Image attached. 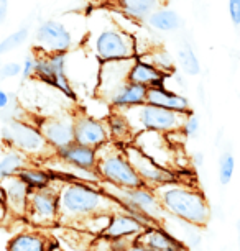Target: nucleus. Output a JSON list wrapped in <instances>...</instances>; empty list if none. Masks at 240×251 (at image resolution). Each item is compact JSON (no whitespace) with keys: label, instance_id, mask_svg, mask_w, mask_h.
<instances>
[{"label":"nucleus","instance_id":"f704fd0d","mask_svg":"<svg viewBox=\"0 0 240 251\" xmlns=\"http://www.w3.org/2000/svg\"><path fill=\"white\" fill-rule=\"evenodd\" d=\"M33 73H35V58L33 56H27L22 66V80L25 82L27 79H30Z\"/></svg>","mask_w":240,"mask_h":251},{"label":"nucleus","instance_id":"f3484780","mask_svg":"<svg viewBox=\"0 0 240 251\" xmlns=\"http://www.w3.org/2000/svg\"><path fill=\"white\" fill-rule=\"evenodd\" d=\"M145 103L153 105V107H160V108H166V110H171L176 113H183V115H191L192 113L189 100H187L185 96H181V94L168 91L166 87L148 89L147 102Z\"/></svg>","mask_w":240,"mask_h":251},{"label":"nucleus","instance_id":"5701e85b","mask_svg":"<svg viewBox=\"0 0 240 251\" xmlns=\"http://www.w3.org/2000/svg\"><path fill=\"white\" fill-rule=\"evenodd\" d=\"M147 25L157 31H176L183 26V18L173 8L161 7L147 18Z\"/></svg>","mask_w":240,"mask_h":251},{"label":"nucleus","instance_id":"f8f14e48","mask_svg":"<svg viewBox=\"0 0 240 251\" xmlns=\"http://www.w3.org/2000/svg\"><path fill=\"white\" fill-rule=\"evenodd\" d=\"M136 59V58H135ZM135 59L127 61H110V63H101L99 68V82H97V96L109 100V97L117 89L129 82V74L132 71Z\"/></svg>","mask_w":240,"mask_h":251},{"label":"nucleus","instance_id":"9d476101","mask_svg":"<svg viewBox=\"0 0 240 251\" xmlns=\"http://www.w3.org/2000/svg\"><path fill=\"white\" fill-rule=\"evenodd\" d=\"M35 43L40 53L61 54L68 53L73 46V35L59 20H45L35 31Z\"/></svg>","mask_w":240,"mask_h":251},{"label":"nucleus","instance_id":"c9c22d12","mask_svg":"<svg viewBox=\"0 0 240 251\" xmlns=\"http://www.w3.org/2000/svg\"><path fill=\"white\" fill-rule=\"evenodd\" d=\"M227 7L230 13V20H232L235 26H240V0H230Z\"/></svg>","mask_w":240,"mask_h":251},{"label":"nucleus","instance_id":"72a5a7b5","mask_svg":"<svg viewBox=\"0 0 240 251\" xmlns=\"http://www.w3.org/2000/svg\"><path fill=\"white\" fill-rule=\"evenodd\" d=\"M22 75V64L18 63H7L0 66V79H12Z\"/></svg>","mask_w":240,"mask_h":251},{"label":"nucleus","instance_id":"bb28decb","mask_svg":"<svg viewBox=\"0 0 240 251\" xmlns=\"http://www.w3.org/2000/svg\"><path fill=\"white\" fill-rule=\"evenodd\" d=\"M23 168H25V156L15 150L8 151L0 159V182L5 181L8 177L17 176Z\"/></svg>","mask_w":240,"mask_h":251},{"label":"nucleus","instance_id":"dca6fc26","mask_svg":"<svg viewBox=\"0 0 240 251\" xmlns=\"http://www.w3.org/2000/svg\"><path fill=\"white\" fill-rule=\"evenodd\" d=\"M56 158H59L64 164L73 166V168L82 169V171L96 173L97 166V150L87 148L74 141L73 145L56 151Z\"/></svg>","mask_w":240,"mask_h":251},{"label":"nucleus","instance_id":"2f4dec72","mask_svg":"<svg viewBox=\"0 0 240 251\" xmlns=\"http://www.w3.org/2000/svg\"><path fill=\"white\" fill-rule=\"evenodd\" d=\"M199 128H201L199 118H197L194 113H191V115L186 117V122H185V125H183L181 133L186 135L187 138H196V136L199 135Z\"/></svg>","mask_w":240,"mask_h":251},{"label":"nucleus","instance_id":"e433bc0d","mask_svg":"<svg viewBox=\"0 0 240 251\" xmlns=\"http://www.w3.org/2000/svg\"><path fill=\"white\" fill-rule=\"evenodd\" d=\"M8 214V208H7V203H5V199H3V194L0 191V224L5 220V217Z\"/></svg>","mask_w":240,"mask_h":251},{"label":"nucleus","instance_id":"412c9836","mask_svg":"<svg viewBox=\"0 0 240 251\" xmlns=\"http://www.w3.org/2000/svg\"><path fill=\"white\" fill-rule=\"evenodd\" d=\"M56 245L40 231H22L8 241L7 251H50Z\"/></svg>","mask_w":240,"mask_h":251},{"label":"nucleus","instance_id":"f257e3e1","mask_svg":"<svg viewBox=\"0 0 240 251\" xmlns=\"http://www.w3.org/2000/svg\"><path fill=\"white\" fill-rule=\"evenodd\" d=\"M115 212L125 210L106 191H99L82 181L64 182L59 187V224L79 225L89 217Z\"/></svg>","mask_w":240,"mask_h":251},{"label":"nucleus","instance_id":"a878e982","mask_svg":"<svg viewBox=\"0 0 240 251\" xmlns=\"http://www.w3.org/2000/svg\"><path fill=\"white\" fill-rule=\"evenodd\" d=\"M0 118L5 123L25 118V112L22 110L20 103L17 100V96L3 91V89H0Z\"/></svg>","mask_w":240,"mask_h":251},{"label":"nucleus","instance_id":"cd10ccee","mask_svg":"<svg viewBox=\"0 0 240 251\" xmlns=\"http://www.w3.org/2000/svg\"><path fill=\"white\" fill-rule=\"evenodd\" d=\"M178 61L183 69V73L187 75H197L201 73V64L196 53L187 43H183L178 50Z\"/></svg>","mask_w":240,"mask_h":251},{"label":"nucleus","instance_id":"393cba45","mask_svg":"<svg viewBox=\"0 0 240 251\" xmlns=\"http://www.w3.org/2000/svg\"><path fill=\"white\" fill-rule=\"evenodd\" d=\"M17 176L27 184L30 192L48 189L51 186V181L54 179L51 173L43 171V169H36V168H23Z\"/></svg>","mask_w":240,"mask_h":251},{"label":"nucleus","instance_id":"7c9ffc66","mask_svg":"<svg viewBox=\"0 0 240 251\" xmlns=\"http://www.w3.org/2000/svg\"><path fill=\"white\" fill-rule=\"evenodd\" d=\"M114 214H99V215H94V217H89L84 222L79 224V226L86 228L92 233H106V230L109 228V224H110V219Z\"/></svg>","mask_w":240,"mask_h":251},{"label":"nucleus","instance_id":"79ce46f5","mask_svg":"<svg viewBox=\"0 0 240 251\" xmlns=\"http://www.w3.org/2000/svg\"><path fill=\"white\" fill-rule=\"evenodd\" d=\"M56 248H58V245H56V246H54V248H51L50 251H58V250H56Z\"/></svg>","mask_w":240,"mask_h":251},{"label":"nucleus","instance_id":"ddd939ff","mask_svg":"<svg viewBox=\"0 0 240 251\" xmlns=\"http://www.w3.org/2000/svg\"><path fill=\"white\" fill-rule=\"evenodd\" d=\"M74 141L87 148L99 150L110 141L109 128L101 120L89 115H74Z\"/></svg>","mask_w":240,"mask_h":251},{"label":"nucleus","instance_id":"423d86ee","mask_svg":"<svg viewBox=\"0 0 240 251\" xmlns=\"http://www.w3.org/2000/svg\"><path fill=\"white\" fill-rule=\"evenodd\" d=\"M94 53L101 63L135 59L136 41L124 28L110 25L102 28L94 38Z\"/></svg>","mask_w":240,"mask_h":251},{"label":"nucleus","instance_id":"0eeeda50","mask_svg":"<svg viewBox=\"0 0 240 251\" xmlns=\"http://www.w3.org/2000/svg\"><path fill=\"white\" fill-rule=\"evenodd\" d=\"M66 64H68V53H61V54L38 53L35 56V73H33V75L40 82L58 89L63 96L71 99V100H76L78 96L68 79Z\"/></svg>","mask_w":240,"mask_h":251},{"label":"nucleus","instance_id":"a211bd4d","mask_svg":"<svg viewBox=\"0 0 240 251\" xmlns=\"http://www.w3.org/2000/svg\"><path fill=\"white\" fill-rule=\"evenodd\" d=\"M164 79H166V74L157 69L153 64L147 63V61H142L140 58L135 59L129 74V82L142 86L145 89L164 87Z\"/></svg>","mask_w":240,"mask_h":251},{"label":"nucleus","instance_id":"c756f323","mask_svg":"<svg viewBox=\"0 0 240 251\" xmlns=\"http://www.w3.org/2000/svg\"><path fill=\"white\" fill-rule=\"evenodd\" d=\"M234 169H235V159L232 151L225 150L219 158V182L222 186H227L232 181L234 176Z\"/></svg>","mask_w":240,"mask_h":251},{"label":"nucleus","instance_id":"a19ab883","mask_svg":"<svg viewBox=\"0 0 240 251\" xmlns=\"http://www.w3.org/2000/svg\"><path fill=\"white\" fill-rule=\"evenodd\" d=\"M237 240H239V248H240V217L237 220Z\"/></svg>","mask_w":240,"mask_h":251},{"label":"nucleus","instance_id":"7ed1b4c3","mask_svg":"<svg viewBox=\"0 0 240 251\" xmlns=\"http://www.w3.org/2000/svg\"><path fill=\"white\" fill-rule=\"evenodd\" d=\"M96 173L107 184L122 189L147 187L127 159L124 146L117 145L114 141H109V143H106L97 150Z\"/></svg>","mask_w":240,"mask_h":251},{"label":"nucleus","instance_id":"2eb2a0df","mask_svg":"<svg viewBox=\"0 0 240 251\" xmlns=\"http://www.w3.org/2000/svg\"><path fill=\"white\" fill-rule=\"evenodd\" d=\"M0 191L5 199L7 208L13 212V215L17 217H27V208H28V197H30V189L27 187V184L22 181L18 176L8 177L5 181L0 182Z\"/></svg>","mask_w":240,"mask_h":251},{"label":"nucleus","instance_id":"9b49d317","mask_svg":"<svg viewBox=\"0 0 240 251\" xmlns=\"http://www.w3.org/2000/svg\"><path fill=\"white\" fill-rule=\"evenodd\" d=\"M35 125L54 151L74 143V117H41L35 118Z\"/></svg>","mask_w":240,"mask_h":251},{"label":"nucleus","instance_id":"1a4fd4ad","mask_svg":"<svg viewBox=\"0 0 240 251\" xmlns=\"http://www.w3.org/2000/svg\"><path fill=\"white\" fill-rule=\"evenodd\" d=\"M124 151L132 168L135 169V173L138 174L147 187L157 189L158 186H163V184L178 182L176 173H173L171 169L161 168L153 159H150L147 154L142 153L135 145L124 146Z\"/></svg>","mask_w":240,"mask_h":251},{"label":"nucleus","instance_id":"f03ea898","mask_svg":"<svg viewBox=\"0 0 240 251\" xmlns=\"http://www.w3.org/2000/svg\"><path fill=\"white\" fill-rule=\"evenodd\" d=\"M164 212L192 226H206L211 219V207L199 189L180 182L163 184L153 189Z\"/></svg>","mask_w":240,"mask_h":251},{"label":"nucleus","instance_id":"39448f33","mask_svg":"<svg viewBox=\"0 0 240 251\" xmlns=\"http://www.w3.org/2000/svg\"><path fill=\"white\" fill-rule=\"evenodd\" d=\"M2 141L8 148L18 151L30 158H45L56 154V151L46 143L41 131L35 123L25 120L8 122L2 126Z\"/></svg>","mask_w":240,"mask_h":251},{"label":"nucleus","instance_id":"b1692460","mask_svg":"<svg viewBox=\"0 0 240 251\" xmlns=\"http://www.w3.org/2000/svg\"><path fill=\"white\" fill-rule=\"evenodd\" d=\"M160 3L155 0H124L119 3L122 13L130 20H145L152 15L155 10H158Z\"/></svg>","mask_w":240,"mask_h":251},{"label":"nucleus","instance_id":"58836bf2","mask_svg":"<svg viewBox=\"0 0 240 251\" xmlns=\"http://www.w3.org/2000/svg\"><path fill=\"white\" fill-rule=\"evenodd\" d=\"M192 161H194L196 166H202V163H204V154L201 153H194V156H192Z\"/></svg>","mask_w":240,"mask_h":251},{"label":"nucleus","instance_id":"ea45409f","mask_svg":"<svg viewBox=\"0 0 240 251\" xmlns=\"http://www.w3.org/2000/svg\"><path fill=\"white\" fill-rule=\"evenodd\" d=\"M127 251H152V250H148V248H145V246H142V245H138V243H132V246Z\"/></svg>","mask_w":240,"mask_h":251},{"label":"nucleus","instance_id":"aec40b11","mask_svg":"<svg viewBox=\"0 0 240 251\" xmlns=\"http://www.w3.org/2000/svg\"><path fill=\"white\" fill-rule=\"evenodd\" d=\"M145 230V226L130 217L127 212H115L110 219L109 228L106 230L104 238L109 240H122L127 236H138Z\"/></svg>","mask_w":240,"mask_h":251},{"label":"nucleus","instance_id":"473e14b6","mask_svg":"<svg viewBox=\"0 0 240 251\" xmlns=\"http://www.w3.org/2000/svg\"><path fill=\"white\" fill-rule=\"evenodd\" d=\"M150 64H153L155 68L160 69L161 73H164V71H168V69H173V59L166 51H158V53H155V58L152 59Z\"/></svg>","mask_w":240,"mask_h":251},{"label":"nucleus","instance_id":"4c0bfd02","mask_svg":"<svg viewBox=\"0 0 240 251\" xmlns=\"http://www.w3.org/2000/svg\"><path fill=\"white\" fill-rule=\"evenodd\" d=\"M7 13H8V3L7 2H0V23H3L5 22V18H7Z\"/></svg>","mask_w":240,"mask_h":251},{"label":"nucleus","instance_id":"6ab92c4d","mask_svg":"<svg viewBox=\"0 0 240 251\" xmlns=\"http://www.w3.org/2000/svg\"><path fill=\"white\" fill-rule=\"evenodd\" d=\"M147 91L142 86H136V84L127 82L125 86H122L120 89L112 94L109 97V105L119 110H127V108H133L140 107L147 102Z\"/></svg>","mask_w":240,"mask_h":251},{"label":"nucleus","instance_id":"c85d7f7f","mask_svg":"<svg viewBox=\"0 0 240 251\" xmlns=\"http://www.w3.org/2000/svg\"><path fill=\"white\" fill-rule=\"evenodd\" d=\"M28 35H30V28L22 26L20 30L13 31L8 36H5L2 41H0V54H5V53H8V51L22 46L28 40Z\"/></svg>","mask_w":240,"mask_h":251},{"label":"nucleus","instance_id":"20e7f679","mask_svg":"<svg viewBox=\"0 0 240 251\" xmlns=\"http://www.w3.org/2000/svg\"><path fill=\"white\" fill-rule=\"evenodd\" d=\"M119 112L127 118L135 135L142 133V131H157L161 135L176 133V131L183 130L187 117L183 113L166 110V108L148 105V103Z\"/></svg>","mask_w":240,"mask_h":251},{"label":"nucleus","instance_id":"6e6552de","mask_svg":"<svg viewBox=\"0 0 240 251\" xmlns=\"http://www.w3.org/2000/svg\"><path fill=\"white\" fill-rule=\"evenodd\" d=\"M27 219L31 225L46 228L59 224V189H43L30 192L28 197Z\"/></svg>","mask_w":240,"mask_h":251},{"label":"nucleus","instance_id":"4be33fe9","mask_svg":"<svg viewBox=\"0 0 240 251\" xmlns=\"http://www.w3.org/2000/svg\"><path fill=\"white\" fill-rule=\"evenodd\" d=\"M107 128H109V135L114 143L120 146L132 145L135 140V133L132 130L130 123L127 122V118L122 115L120 112H112L107 117Z\"/></svg>","mask_w":240,"mask_h":251},{"label":"nucleus","instance_id":"4468645a","mask_svg":"<svg viewBox=\"0 0 240 251\" xmlns=\"http://www.w3.org/2000/svg\"><path fill=\"white\" fill-rule=\"evenodd\" d=\"M135 243L152 251H187L186 245L158 225L148 226L135 238Z\"/></svg>","mask_w":240,"mask_h":251}]
</instances>
